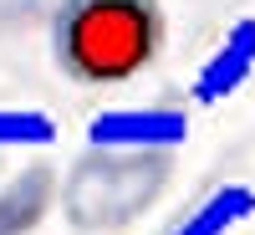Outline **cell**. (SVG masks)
<instances>
[{
    "label": "cell",
    "mask_w": 255,
    "mask_h": 235,
    "mask_svg": "<svg viewBox=\"0 0 255 235\" xmlns=\"http://www.w3.org/2000/svg\"><path fill=\"white\" fill-rule=\"evenodd\" d=\"M168 46L163 0H51L46 51L72 87H128Z\"/></svg>",
    "instance_id": "cell-1"
},
{
    "label": "cell",
    "mask_w": 255,
    "mask_h": 235,
    "mask_svg": "<svg viewBox=\"0 0 255 235\" xmlns=\"http://www.w3.org/2000/svg\"><path fill=\"white\" fill-rule=\"evenodd\" d=\"M255 210V195L245 184H225V189H215L199 210H189V215L174 225V235H225V230H235L245 215Z\"/></svg>",
    "instance_id": "cell-4"
},
{
    "label": "cell",
    "mask_w": 255,
    "mask_h": 235,
    "mask_svg": "<svg viewBox=\"0 0 255 235\" xmlns=\"http://www.w3.org/2000/svg\"><path fill=\"white\" fill-rule=\"evenodd\" d=\"M250 67H255V20H240V26L230 31V41L209 56V67L199 72L194 97L199 102H220L225 92H235L240 82L250 77Z\"/></svg>",
    "instance_id": "cell-2"
},
{
    "label": "cell",
    "mask_w": 255,
    "mask_h": 235,
    "mask_svg": "<svg viewBox=\"0 0 255 235\" xmlns=\"http://www.w3.org/2000/svg\"><path fill=\"white\" fill-rule=\"evenodd\" d=\"M56 123L41 113H0V143H51Z\"/></svg>",
    "instance_id": "cell-5"
},
{
    "label": "cell",
    "mask_w": 255,
    "mask_h": 235,
    "mask_svg": "<svg viewBox=\"0 0 255 235\" xmlns=\"http://www.w3.org/2000/svg\"><path fill=\"white\" fill-rule=\"evenodd\" d=\"M184 118L179 113H118L92 123V143L102 148H143V143H179Z\"/></svg>",
    "instance_id": "cell-3"
}]
</instances>
